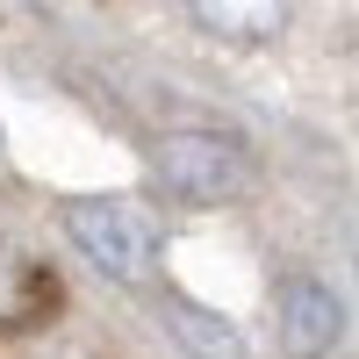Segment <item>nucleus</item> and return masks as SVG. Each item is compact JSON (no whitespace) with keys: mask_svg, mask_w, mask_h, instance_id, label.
<instances>
[{"mask_svg":"<svg viewBox=\"0 0 359 359\" xmlns=\"http://www.w3.org/2000/svg\"><path fill=\"white\" fill-rule=\"evenodd\" d=\"M180 331H187V345L208 352V359H237V338H230L223 316H194V309H180Z\"/></svg>","mask_w":359,"mask_h":359,"instance_id":"423d86ee","label":"nucleus"},{"mask_svg":"<svg viewBox=\"0 0 359 359\" xmlns=\"http://www.w3.org/2000/svg\"><path fill=\"white\" fill-rule=\"evenodd\" d=\"M43 302V273L15 252H0V323H22L29 309Z\"/></svg>","mask_w":359,"mask_h":359,"instance_id":"39448f33","label":"nucleus"},{"mask_svg":"<svg viewBox=\"0 0 359 359\" xmlns=\"http://www.w3.org/2000/svg\"><path fill=\"white\" fill-rule=\"evenodd\" d=\"M151 180L187 208H216L252 187V151L223 130H172L151 144Z\"/></svg>","mask_w":359,"mask_h":359,"instance_id":"f03ea898","label":"nucleus"},{"mask_svg":"<svg viewBox=\"0 0 359 359\" xmlns=\"http://www.w3.org/2000/svg\"><path fill=\"white\" fill-rule=\"evenodd\" d=\"M65 237L86 252V266H94L101 280H115V287L151 280V266H158V223H151V208L130 201V194L65 201Z\"/></svg>","mask_w":359,"mask_h":359,"instance_id":"f257e3e1","label":"nucleus"},{"mask_svg":"<svg viewBox=\"0 0 359 359\" xmlns=\"http://www.w3.org/2000/svg\"><path fill=\"white\" fill-rule=\"evenodd\" d=\"M201 29H216L223 43H266L287 22V0H194Z\"/></svg>","mask_w":359,"mask_h":359,"instance_id":"20e7f679","label":"nucleus"},{"mask_svg":"<svg viewBox=\"0 0 359 359\" xmlns=\"http://www.w3.org/2000/svg\"><path fill=\"white\" fill-rule=\"evenodd\" d=\"M273 331H280V345L294 359H331L338 338H345V309H338V294L316 273H280V287H273Z\"/></svg>","mask_w":359,"mask_h":359,"instance_id":"7ed1b4c3","label":"nucleus"}]
</instances>
